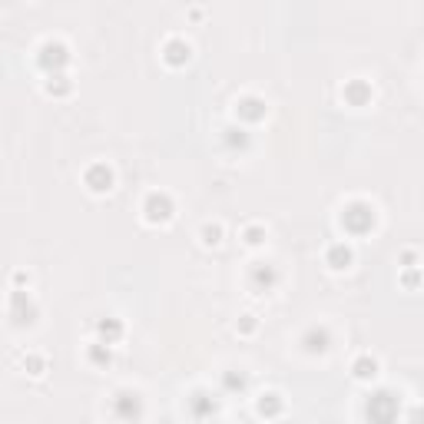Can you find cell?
<instances>
[{
  "label": "cell",
  "instance_id": "1",
  "mask_svg": "<svg viewBox=\"0 0 424 424\" xmlns=\"http://www.w3.org/2000/svg\"><path fill=\"white\" fill-rule=\"evenodd\" d=\"M341 229L348 232V236H368L374 229V222H378V216H374V205L372 203H361V199H355V203H348L345 209H341Z\"/></svg>",
  "mask_w": 424,
  "mask_h": 424
},
{
  "label": "cell",
  "instance_id": "2",
  "mask_svg": "<svg viewBox=\"0 0 424 424\" xmlns=\"http://www.w3.org/2000/svg\"><path fill=\"white\" fill-rule=\"evenodd\" d=\"M365 414H368L372 424H394L398 414H401V398L388 388L374 391V394H368V401H365Z\"/></svg>",
  "mask_w": 424,
  "mask_h": 424
},
{
  "label": "cell",
  "instance_id": "3",
  "mask_svg": "<svg viewBox=\"0 0 424 424\" xmlns=\"http://www.w3.org/2000/svg\"><path fill=\"white\" fill-rule=\"evenodd\" d=\"M70 63V50L60 43V40H47L40 50H37V67L43 70L47 77L53 73H63V67Z\"/></svg>",
  "mask_w": 424,
  "mask_h": 424
},
{
  "label": "cell",
  "instance_id": "4",
  "mask_svg": "<svg viewBox=\"0 0 424 424\" xmlns=\"http://www.w3.org/2000/svg\"><path fill=\"white\" fill-rule=\"evenodd\" d=\"M7 315H10V322L23 328V325H34L37 322V305L34 299L27 295L23 289H14L10 292V305H7Z\"/></svg>",
  "mask_w": 424,
  "mask_h": 424
},
{
  "label": "cell",
  "instance_id": "5",
  "mask_svg": "<svg viewBox=\"0 0 424 424\" xmlns=\"http://www.w3.org/2000/svg\"><path fill=\"white\" fill-rule=\"evenodd\" d=\"M143 398L136 394V391H117L113 394V414H117L119 421H126V424H136L139 418H143Z\"/></svg>",
  "mask_w": 424,
  "mask_h": 424
},
{
  "label": "cell",
  "instance_id": "6",
  "mask_svg": "<svg viewBox=\"0 0 424 424\" xmlns=\"http://www.w3.org/2000/svg\"><path fill=\"white\" fill-rule=\"evenodd\" d=\"M172 199L166 196V192H150L146 196V203H143V216H146V222H153V225H163V222L172 219Z\"/></svg>",
  "mask_w": 424,
  "mask_h": 424
},
{
  "label": "cell",
  "instance_id": "7",
  "mask_svg": "<svg viewBox=\"0 0 424 424\" xmlns=\"http://www.w3.org/2000/svg\"><path fill=\"white\" fill-rule=\"evenodd\" d=\"M222 401L216 394H209V391H192V398H189V414L196 418V421H212L216 414H219Z\"/></svg>",
  "mask_w": 424,
  "mask_h": 424
},
{
  "label": "cell",
  "instance_id": "8",
  "mask_svg": "<svg viewBox=\"0 0 424 424\" xmlns=\"http://www.w3.org/2000/svg\"><path fill=\"white\" fill-rule=\"evenodd\" d=\"M83 183L93 189V192H110L113 183H117V176H113V170H110L106 163H93V166L83 172Z\"/></svg>",
  "mask_w": 424,
  "mask_h": 424
},
{
  "label": "cell",
  "instance_id": "9",
  "mask_svg": "<svg viewBox=\"0 0 424 424\" xmlns=\"http://www.w3.org/2000/svg\"><path fill=\"white\" fill-rule=\"evenodd\" d=\"M302 348H305L308 355H325L332 348V332L325 325H312L305 335H302Z\"/></svg>",
  "mask_w": 424,
  "mask_h": 424
},
{
  "label": "cell",
  "instance_id": "10",
  "mask_svg": "<svg viewBox=\"0 0 424 424\" xmlns=\"http://www.w3.org/2000/svg\"><path fill=\"white\" fill-rule=\"evenodd\" d=\"M249 285H252V292H272L275 285H279V269L269 265V262L252 265V272H249Z\"/></svg>",
  "mask_w": 424,
  "mask_h": 424
},
{
  "label": "cell",
  "instance_id": "11",
  "mask_svg": "<svg viewBox=\"0 0 424 424\" xmlns=\"http://www.w3.org/2000/svg\"><path fill=\"white\" fill-rule=\"evenodd\" d=\"M265 113H269V106H265L262 97H242V100L236 103V117L242 119V123H262Z\"/></svg>",
  "mask_w": 424,
  "mask_h": 424
},
{
  "label": "cell",
  "instance_id": "12",
  "mask_svg": "<svg viewBox=\"0 0 424 424\" xmlns=\"http://www.w3.org/2000/svg\"><path fill=\"white\" fill-rule=\"evenodd\" d=\"M189 57H192V47H189L183 37H172L163 43V60L170 63V67H186Z\"/></svg>",
  "mask_w": 424,
  "mask_h": 424
},
{
  "label": "cell",
  "instance_id": "13",
  "mask_svg": "<svg viewBox=\"0 0 424 424\" xmlns=\"http://www.w3.org/2000/svg\"><path fill=\"white\" fill-rule=\"evenodd\" d=\"M341 97H345V103L348 106H368L374 97V90L368 80H348L345 83V90H341Z\"/></svg>",
  "mask_w": 424,
  "mask_h": 424
},
{
  "label": "cell",
  "instance_id": "14",
  "mask_svg": "<svg viewBox=\"0 0 424 424\" xmlns=\"http://www.w3.org/2000/svg\"><path fill=\"white\" fill-rule=\"evenodd\" d=\"M325 262L332 265L335 272H345L352 269V262H355V252H352V245L348 242H335V245H328V252H325Z\"/></svg>",
  "mask_w": 424,
  "mask_h": 424
},
{
  "label": "cell",
  "instance_id": "15",
  "mask_svg": "<svg viewBox=\"0 0 424 424\" xmlns=\"http://www.w3.org/2000/svg\"><path fill=\"white\" fill-rule=\"evenodd\" d=\"M255 411H259L262 418H279V414L285 411V401H282V394H275V391H262L259 401H255Z\"/></svg>",
  "mask_w": 424,
  "mask_h": 424
},
{
  "label": "cell",
  "instance_id": "16",
  "mask_svg": "<svg viewBox=\"0 0 424 424\" xmlns=\"http://www.w3.org/2000/svg\"><path fill=\"white\" fill-rule=\"evenodd\" d=\"M222 143H225L232 153H245L252 139H249V133H245L242 126H225V130H222Z\"/></svg>",
  "mask_w": 424,
  "mask_h": 424
},
{
  "label": "cell",
  "instance_id": "17",
  "mask_svg": "<svg viewBox=\"0 0 424 424\" xmlns=\"http://www.w3.org/2000/svg\"><path fill=\"white\" fill-rule=\"evenodd\" d=\"M97 335H100L103 345H117L123 339V322L119 319H100L97 322Z\"/></svg>",
  "mask_w": 424,
  "mask_h": 424
},
{
  "label": "cell",
  "instance_id": "18",
  "mask_svg": "<svg viewBox=\"0 0 424 424\" xmlns=\"http://www.w3.org/2000/svg\"><path fill=\"white\" fill-rule=\"evenodd\" d=\"M352 374H355L358 381H374V378H378V361H374L372 355L355 358V365H352Z\"/></svg>",
  "mask_w": 424,
  "mask_h": 424
},
{
  "label": "cell",
  "instance_id": "19",
  "mask_svg": "<svg viewBox=\"0 0 424 424\" xmlns=\"http://www.w3.org/2000/svg\"><path fill=\"white\" fill-rule=\"evenodd\" d=\"M86 358H90L97 368H110V365H113V348H110V345H103V341H97V345H90Z\"/></svg>",
  "mask_w": 424,
  "mask_h": 424
},
{
  "label": "cell",
  "instance_id": "20",
  "mask_svg": "<svg viewBox=\"0 0 424 424\" xmlns=\"http://www.w3.org/2000/svg\"><path fill=\"white\" fill-rule=\"evenodd\" d=\"M222 388L225 391H245L249 388V372H222Z\"/></svg>",
  "mask_w": 424,
  "mask_h": 424
},
{
  "label": "cell",
  "instance_id": "21",
  "mask_svg": "<svg viewBox=\"0 0 424 424\" xmlns=\"http://www.w3.org/2000/svg\"><path fill=\"white\" fill-rule=\"evenodd\" d=\"M70 90H73V83L67 80V73H53V77H47V93H50V97H67Z\"/></svg>",
  "mask_w": 424,
  "mask_h": 424
},
{
  "label": "cell",
  "instance_id": "22",
  "mask_svg": "<svg viewBox=\"0 0 424 424\" xmlns=\"http://www.w3.org/2000/svg\"><path fill=\"white\" fill-rule=\"evenodd\" d=\"M199 236H203L205 245H219V242H222V225H219V222H205Z\"/></svg>",
  "mask_w": 424,
  "mask_h": 424
},
{
  "label": "cell",
  "instance_id": "23",
  "mask_svg": "<svg viewBox=\"0 0 424 424\" xmlns=\"http://www.w3.org/2000/svg\"><path fill=\"white\" fill-rule=\"evenodd\" d=\"M401 285H405V289H418V285H424V272L414 269V265H411V269H405V275H401Z\"/></svg>",
  "mask_w": 424,
  "mask_h": 424
},
{
  "label": "cell",
  "instance_id": "24",
  "mask_svg": "<svg viewBox=\"0 0 424 424\" xmlns=\"http://www.w3.org/2000/svg\"><path fill=\"white\" fill-rule=\"evenodd\" d=\"M43 368H47L43 355H27V358H23V372H27V374H43Z\"/></svg>",
  "mask_w": 424,
  "mask_h": 424
},
{
  "label": "cell",
  "instance_id": "25",
  "mask_svg": "<svg viewBox=\"0 0 424 424\" xmlns=\"http://www.w3.org/2000/svg\"><path fill=\"white\" fill-rule=\"evenodd\" d=\"M242 239H245V245H262V242H265V229H262V225H249V229L242 232Z\"/></svg>",
  "mask_w": 424,
  "mask_h": 424
},
{
  "label": "cell",
  "instance_id": "26",
  "mask_svg": "<svg viewBox=\"0 0 424 424\" xmlns=\"http://www.w3.org/2000/svg\"><path fill=\"white\" fill-rule=\"evenodd\" d=\"M255 315H242V319H239V332H242V335H252L255 332Z\"/></svg>",
  "mask_w": 424,
  "mask_h": 424
},
{
  "label": "cell",
  "instance_id": "27",
  "mask_svg": "<svg viewBox=\"0 0 424 424\" xmlns=\"http://www.w3.org/2000/svg\"><path fill=\"white\" fill-rule=\"evenodd\" d=\"M407 424H424V407H421V405L407 411Z\"/></svg>",
  "mask_w": 424,
  "mask_h": 424
},
{
  "label": "cell",
  "instance_id": "28",
  "mask_svg": "<svg viewBox=\"0 0 424 424\" xmlns=\"http://www.w3.org/2000/svg\"><path fill=\"white\" fill-rule=\"evenodd\" d=\"M401 262H405L407 269H411V265H414V252H411V249H407V252H405V255H401Z\"/></svg>",
  "mask_w": 424,
  "mask_h": 424
},
{
  "label": "cell",
  "instance_id": "29",
  "mask_svg": "<svg viewBox=\"0 0 424 424\" xmlns=\"http://www.w3.org/2000/svg\"><path fill=\"white\" fill-rule=\"evenodd\" d=\"M205 424H225V421H219V418H212V421H205Z\"/></svg>",
  "mask_w": 424,
  "mask_h": 424
}]
</instances>
